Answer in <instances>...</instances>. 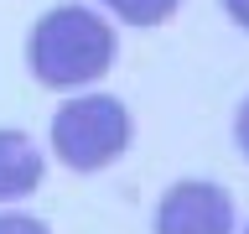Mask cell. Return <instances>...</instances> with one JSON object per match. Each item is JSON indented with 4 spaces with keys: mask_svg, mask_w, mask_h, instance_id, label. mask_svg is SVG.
<instances>
[{
    "mask_svg": "<svg viewBox=\"0 0 249 234\" xmlns=\"http://www.w3.org/2000/svg\"><path fill=\"white\" fill-rule=\"evenodd\" d=\"M26 62L47 89H83L114 68V26L89 5H52L26 37Z\"/></svg>",
    "mask_w": 249,
    "mask_h": 234,
    "instance_id": "6da1fadb",
    "label": "cell"
},
{
    "mask_svg": "<svg viewBox=\"0 0 249 234\" xmlns=\"http://www.w3.org/2000/svg\"><path fill=\"white\" fill-rule=\"evenodd\" d=\"M52 151L73 172H104L130 151V109L114 94H78L52 115Z\"/></svg>",
    "mask_w": 249,
    "mask_h": 234,
    "instance_id": "7a4b0ae2",
    "label": "cell"
},
{
    "mask_svg": "<svg viewBox=\"0 0 249 234\" xmlns=\"http://www.w3.org/2000/svg\"><path fill=\"white\" fill-rule=\"evenodd\" d=\"M156 234H233V198L218 182H177L156 208Z\"/></svg>",
    "mask_w": 249,
    "mask_h": 234,
    "instance_id": "3957f363",
    "label": "cell"
},
{
    "mask_svg": "<svg viewBox=\"0 0 249 234\" xmlns=\"http://www.w3.org/2000/svg\"><path fill=\"white\" fill-rule=\"evenodd\" d=\"M42 151L26 130H0V203H21L42 187Z\"/></svg>",
    "mask_w": 249,
    "mask_h": 234,
    "instance_id": "277c9868",
    "label": "cell"
},
{
    "mask_svg": "<svg viewBox=\"0 0 249 234\" xmlns=\"http://www.w3.org/2000/svg\"><path fill=\"white\" fill-rule=\"evenodd\" d=\"M104 5L130 26H161V21H171V11L182 0H104Z\"/></svg>",
    "mask_w": 249,
    "mask_h": 234,
    "instance_id": "5b68a950",
    "label": "cell"
},
{
    "mask_svg": "<svg viewBox=\"0 0 249 234\" xmlns=\"http://www.w3.org/2000/svg\"><path fill=\"white\" fill-rule=\"evenodd\" d=\"M0 234H52V229L31 214H0Z\"/></svg>",
    "mask_w": 249,
    "mask_h": 234,
    "instance_id": "8992f818",
    "label": "cell"
},
{
    "mask_svg": "<svg viewBox=\"0 0 249 234\" xmlns=\"http://www.w3.org/2000/svg\"><path fill=\"white\" fill-rule=\"evenodd\" d=\"M233 140H239V151L249 156V99L239 104V115H233Z\"/></svg>",
    "mask_w": 249,
    "mask_h": 234,
    "instance_id": "52a82bcc",
    "label": "cell"
},
{
    "mask_svg": "<svg viewBox=\"0 0 249 234\" xmlns=\"http://www.w3.org/2000/svg\"><path fill=\"white\" fill-rule=\"evenodd\" d=\"M223 11L233 16V26H244V31H249V0H223Z\"/></svg>",
    "mask_w": 249,
    "mask_h": 234,
    "instance_id": "ba28073f",
    "label": "cell"
},
{
    "mask_svg": "<svg viewBox=\"0 0 249 234\" xmlns=\"http://www.w3.org/2000/svg\"><path fill=\"white\" fill-rule=\"evenodd\" d=\"M244 234H249V229H244Z\"/></svg>",
    "mask_w": 249,
    "mask_h": 234,
    "instance_id": "9c48e42d",
    "label": "cell"
}]
</instances>
